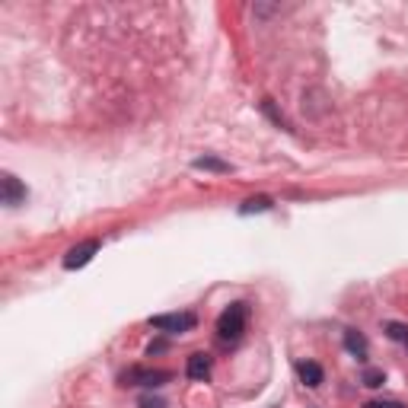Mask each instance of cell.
<instances>
[{"mask_svg":"<svg viewBox=\"0 0 408 408\" xmlns=\"http://www.w3.org/2000/svg\"><path fill=\"white\" fill-rule=\"evenodd\" d=\"M246 322H249V303H242V300H236V303H230V307L217 316V338L220 342H240L242 338V332H246Z\"/></svg>","mask_w":408,"mask_h":408,"instance_id":"1","label":"cell"},{"mask_svg":"<svg viewBox=\"0 0 408 408\" xmlns=\"http://www.w3.org/2000/svg\"><path fill=\"white\" fill-rule=\"evenodd\" d=\"M147 322L157 332L182 335V332H192L195 325H198V319H195V313H163V316H150Z\"/></svg>","mask_w":408,"mask_h":408,"instance_id":"2","label":"cell"},{"mask_svg":"<svg viewBox=\"0 0 408 408\" xmlns=\"http://www.w3.org/2000/svg\"><path fill=\"white\" fill-rule=\"evenodd\" d=\"M169 380H173L169 370H144V367H131L128 373H122V386H150V389H157Z\"/></svg>","mask_w":408,"mask_h":408,"instance_id":"3","label":"cell"},{"mask_svg":"<svg viewBox=\"0 0 408 408\" xmlns=\"http://www.w3.org/2000/svg\"><path fill=\"white\" fill-rule=\"evenodd\" d=\"M0 201H3L7 208H19V204L26 201V185L19 182L13 173L0 175Z\"/></svg>","mask_w":408,"mask_h":408,"instance_id":"4","label":"cell"},{"mask_svg":"<svg viewBox=\"0 0 408 408\" xmlns=\"http://www.w3.org/2000/svg\"><path fill=\"white\" fill-rule=\"evenodd\" d=\"M96 252H99V240H86V242H80V246H74V249H70V252L64 255V268H67V271H74V268L90 265Z\"/></svg>","mask_w":408,"mask_h":408,"instance_id":"5","label":"cell"},{"mask_svg":"<svg viewBox=\"0 0 408 408\" xmlns=\"http://www.w3.org/2000/svg\"><path fill=\"white\" fill-rule=\"evenodd\" d=\"M185 373H188V380H208L211 376V354H204V351L192 354L188 364H185Z\"/></svg>","mask_w":408,"mask_h":408,"instance_id":"6","label":"cell"},{"mask_svg":"<svg viewBox=\"0 0 408 408\" xmlns=\"http://www.w3.org/2000/svg\"><path fill=\"white\" fill-rule=\"evenodd\" d=\"M297 373H300L303 386H309V389H316V386H322V367L316 364V360H300L297 364Z\"/></svg>","mask_w":408,"mask_h":408,"instance_id":"7","label":"cell"},{"mask_svg":"<svg viewBox=\"0 0 408 408\" xmlns=\"http://www.w3.org/2000/svg\"><path fill=\"white\" fill-rule=\"evenodd\" d=\"M344 348H348L358 360H367V338L358 332V329H348V332H344Z\"/></svg>","mask_w":408,"mask_h":408,"instance_id":"8","label":"cell"},{"mask_svg":"<svg viewBox=\"0 0 408 408\" xmlns=\"http://www.w3.org/2000/svg\"><path fill=\"white\" fill-rule=\"evenodd\" d=\"M192 166L195 169H204V173H233L230 163H224V159H217V157H198Z\"/></svg>","mask_w":408,"mask_h":408,"instance_id":"9","label":"cell"},{"mask_svg":"<svg viewBox=\"0 0 408 408\" xmlns=\"http://www.w3.org/2000/svg\"><path fill=\"white\" fill-rule=\"evenodd\" d=\"M271 208H275V201H271V198H265V195H258V198L242 201L240 214H262V211H271Z\"/></svg>","mask_w":408,"mask_h":408,"instance_id":"10","label":"cell"},{"mask_svg":"<svg viewBox=\"0 0 408 408\" xmlns=\"http://www.w3.org/2000/svg\"><path fill=\"white\" fill-rule=\"evenodd\" d=\"M386 335H389L392 342H402L408 348V325L402 322H386Z\"/></svg>","mask_w":408,"mask_h":408,"instance_id":"11","label":"cell"},{"mask_svg":"<svg viewBox=\"0 0 408 408\" xmlns=\"http://www.w3.org/2000/svg\"><path fill=\"white\" fill-rule=\"evenodd\" d=\"M383 383H386L383 370H364V386H370V389H380Z\"/></svg>","mask_w":408,"mask_h":408,"instance_id":"12","label":"cell"},{"mask_svg":"<svg viewBox=\"0 0 408 408\" xmlns=\"http://www.w3.org/2000/svg\"><path fill=\"white\" fill-rule=\"evenodd\" d=\"M364 408H408V405L399 399H373V402H367Z\"/></svg>","mask_w":408,"mask_h":408,"instance_id":"13","label":"cell"},{"mask_svg":"<svg viewBox=\"0 0 408 408\" xmlns=\"http://www.w3.org/2000/svg\"><path fill=\"white\" fill-rule=\"evenodd\" d=\"M137 405H141V408H166V402L159 399V396H144Z\"/></svg>","mask_w":408,"mask_h":408,"instance_id":"14","label":"cell"}]
</instances>
